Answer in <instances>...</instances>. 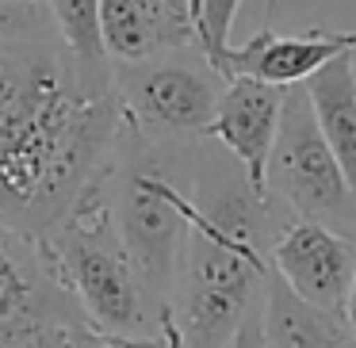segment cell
Wrapping results in <instances>:
<instances>
[{
	"label": "cell",
	"mask_w": 356,
	"mask_h": 348,
	"mask_svg": "<svg viewBox=\"0 0 356 348\" xmlns=\"http://www.w3.org/2000/svg\"><path fill=\"white\" fill-rule=\"evenodd\" d=\"M264 348H356V333L345 314H330L302 302L276 272H268L261 306Z\"/></svg>",
	"instance_id": "cell-12"
},
{
	"label": "cell",
	"mask_w": 356,
	"mask_h": 348,
	"mask_svg": "<svg viewBox=\"0 0 356 348\" xmlns=\"http://www.w3.org/2000/svg\"><path fill=\"white\" fill-rule=\"evenodd\" d=\"M272 272L302 302L330 314H345L356 272V238L330 230L325 222L291 215L272 241Z\"/></svg>",
	"instance_id": "cell-8"
},
{
	"label": "cell",
	"mask_w": 356,
	"mask_h": 348,
	"mask_svg": "<svg viewBox=\"0 0 356 348\" xmlns=\"http://www.w3.org/2000/svg\"><path fill=\"white\" fill-rule=\"evenodd\" d=\"M42 268L54 283L77 302L85 322L111 337H138L154 333L161 322V302L146 287L142 272L134 268L131 253L123 249L111 218L108 176L70 210L62 226L35 241Z\"/></svg>",
	"instance_id": "cell-3"
},
{
	"label": "cell",
	"mask_w": 356,
	"mask_h": 348,
	"mask_svg": "<svg viewBox=\"0 0 356 348\" xmlns=\"http://www.w3.org/2000/svg\"><path fill=\"white\" fill-rule=\"evenodd\" d=\"M302 88H307V100L314 108L318 131L325 134L348 188L356 192V77L348 54H337L318 73H310Z\"/></svg>",
	"instance_id": "cell-13"
},
{
	"label": "cell",
	"mask_w": 356,
	"mask_h": 348,
	"mask_svg": "<svg viewBox=\"0 0 356 348\" xmlns=\"http://www.w3.org/2000/svg\"><path fill=\"white\" fill-rule=\"evenodd\" d=\"M356 47V31H325V27H310L302 35H276L272 27L257 31L241 47H226L215 58V69L222 81L230 77H253L264 85H302L310 73H318L325 62L337 54H348Z\"/></svg>",
	"instance_id": "cell-10"
},
{
	"label": "cell",
	"mask_w": 356,
	"mask_h": 348,
	"mask_svg": "<svg viewBox=\"0 0 356 348\" xmlns=\"http://www.w3.org/2000/svg\"><path fill=\"white\" fill-rule=\"evenodd\" d=\"M108 199L119 241L134 268L157 299L169 302L192 226V195L161 169L157 157L138 154L119 169V180H111L108 169Z\"/></svg>",
	"instance_id": "cell-4"
},
{
	"label": "cell",
	"mask_w": 356,
	"mask_h": 348,
	"mask_svg": "<svg viewBox=\"0 0 356 348\" xmlns=\"http://www.w3.org/2000/svg\"><path fill=\"white\" fill-rule=\"evenodd\" d=\"M268 195L284 199L299 218L325 222L330 230L356 238V192L348 188L325 134L318 131L307 88L291 85L280 115V131L268 157Z\"/></svg>",
	"instance_id": "cell-5"
},
{
	"label": "cell",
	"mask_w": 356,
	"mask_h": 348,
	"mask_svg": "<svg viewBox=\"0 0 356 348\" xmlns=\"http://www.w3.org/2000/svg\"><path fill=\"white\" fill-rule=\"evenodd\" d=\"M276 226L272 195L241 180L207 184L192 195L184 256L177 268L180 299L169 302L188 348H230L238 325L253 314L257 291L272 272V249L264 233Z\"/></svg>",
	"instance_id": "cell-2"
},
{
	"label": "cell",
	"mask_w": 356,
	"mask_h": 348,
	"mask_svg": "<svg viewBox=\"0 0 356 348\" xmlns=\"http://www.w3.org/2000/svg\"><path fill=\"white\" fill-rule=\"evenodd\" d=\"M47 8L58 39L77 65V77L96 92H111V58L104 47L100 0H47Z\"/></svg>",
	"instance_id": "cell-14"
},
{
	"label": "cell",
	"mask_w": 356,
	"mask_h": 348,
	"mask_svg": "<svg viewBox=\"0 0 356 348\" xmlns=\"http://www.w3.org/2000/svg\"><path fill=\"white\" fill-rule=\"evenodd\" d=\"M19 4H47V0H19Z\"/></svg>",
	"instance_id": "cell-20"
},
{
	"label": "cell",
	"mask_w": 356,
	"mask_h": 348,
	"mask_svg": "<svg viewBox=\"0 0 356 348\" xmlns=\"http://www.w3.org/2000/svg\"><path fill=\"white\" fill-rule=\"evenodd\" d=\"M287 88L284 85H264L253 77H230L218 96L215 119L207 126V138H218L241 165L249 188L268 195V157L272 142L280 131Z\"/></svg>",
	"instance_id": "cell-9"
},
{
	"label": "cell",
	"mask_w": 356,
	"mask_h": 348,
	"mask_svg": "<svg viewBox=\"0 0 356 348\" xmlns=\"http://www.w3.org/2000/svg\"><path fill=\"white\" fill-rule=\"evenodd\" d=\"M188 8H192V19H195V47L207 62H215L230 47V27L241 0H188Z\"/></svg>",
	"instance_id": "cell-15"
},
{
	"label": "cell",
	"mask_w": 356,
	"mask_h": 348,
	"mask_svg": "<svg viewBox=\"0 0 356 348\" xmlns=\"http://www.w3.org/2000/svg\"><path fill=\"white\" fill-rule=\"evenodd\" d=\"M276 4H280V0H268V12H276Z\"/></svg>",
	"instance_id": "cell-21"
},
{
	"label": "cell",
	"mask_w": 356,
	"mask_h": 348,
	"mask_svg": "<svg viewBox=\"0 0 356 348\" xmlns=\"http://www.w3.org/2000/svg\"><path fill=\"white\" fill-rule=\"evenodd\" d=\"M123 108L77 77L62 39L0 50V230L39 241L108 176Z\"/></svg>",
	"instance_id": "cell-1"
},
{
	"label": "cell",
	"mask_w": 356,
	"mask_h": 348,
	"mask_svg": "<svg viewBox=\"0 0 356 348\" xmlns=\"http://www.w3.org/2000/svg\"><path fill=\"white\" fill-rule=\"evenodd\" d=\"M348 62H353V77H356V47L348 50Z\"/></svg>",
	"instance_id": "cell-19"
},
{
	"label": "cell",
	"mask_w": 356,
	"mask_h": 348,
	"mask_svg": "<svg viewBox=\"0 0 356 348\" xmlns=\"http://www.w3.org/2000/svg\"><path fill=\"white\" fill-rule=\"evenodd\" d=\"M100 27L111 62H146L195 47L188 0H100Z\"/></svg>",
	"instance_id": "cell-11"
},
{
	"label": "cell",
	"mask_w": 356,
	"mask_h": 348,
	"mask_svg": "<svg viewBox=\"0 0 356 348\" xmlns=\"http://www.w3.org/2000/svg\"><path fill=\"white\" fill-rule=\"evenodd\" d=\"M345 322L356 333V272H353V287H348V302H345Z\"/></svg>",
	"instance_id": "cell-18"
},
{
	"label": "cell",
	"mask_w": 356,
	"mask_h": 348,
	"mask_svg": "<svg viewBox=\"0 0 356 348\" xmlns=\"http://www.w3.org/2000/svg\"><path fill=\"white\" fill-rule=\"evenodd\" d=\"M218 69L180 58H146V62H111V88L123 108L127 131L138 142H188L203 138L215 119Z\"/></svg>",
	"instance_id": "cell-6"
},
{
	"label": "cell",
	"mask_w": 356,
	"mask_h": 348,
	"mask_svg": "<svg viewBox=\"0 0 356 348\" xmlns=\"http://www.w3.org/2000/svg\"><path fill=\"white\" fill-rule=\"evenodd\" d=\"M54 19L47 4H19V0H0V50L16 42L54 39Z\"/></svg>",
	"instance_id": "cell-16"
},
{
	"label": "cell",
	"mask_w": 356,
	"mask_h": 348,
	"mask_svg": "<svg viewBox=\"0 0 356 348\" xmlns=\"http://www.w3.org/2000/svg\"><path fill=\"white\" fill-rule=\"evenodd\" d=\"M77 325H88L85 314L42 268L35 245L0 230V348H62Z\"/></svg>",
	"instance_id": "cell-7"
},
{
	"label": "cell",
	"mask_w": 356,
	"mask_h": 348,
	"mask_svg": "<svg viewBox=\"0 0 356 348\" xmlns=\"http://www.w3.org/2000/svg\"><path fill=\"white\" fill-rule=\"evenodd\" d=\"M230 348H264V337H261V310H253V314H249L245 322L238 325Z\"/></svg>",
	"instance_id": "cell-17"
}]
</instances>
